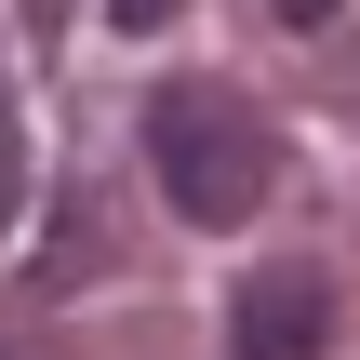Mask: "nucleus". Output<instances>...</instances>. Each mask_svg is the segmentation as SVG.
Wrapping results in <instances>:
<instances>
[{"label": "nucleus", "mask_w": 360, "mask_h": 360, "mask_svg": "<svg viewBox=\"0 0 360 360\" xmlns=\"http://www.w3.org/2000/svg\"><path fill=\"white\" fill-rule=\"evenodd\" d=\"M147 160H160V200L187 227H240L267 187H281V134L227 94V80H160L147 94Z\"/></svg>", "instance_id": "nucleus-1"}, {"label": "nucleus", "mask_w": 360, "mask_h": 360, "mask_svg": "<svg viewBox=\"0 0 360 360\" xmlns=\"http://www.w3.org/2000/svg\"><path fill=\"white\" fill-rule=\"evenodd\" d=\"M227 347L240 360H321L334 347V281L321 267H254L240 307H227Z\"/></svg>", "instance_id": "nucleus-2"}, {"label": "nucleus", "mask_w": 360, "mask_h": 360, "mask_svg": "<svg viewBox=\"0 0 360 360\" xmlns=\"http://www.w3.org/2000/svg\"><path fill=\"white\" fill-rule=\"evenodd\" d=\"M13 187H27V134H13V107H0V227H13Z\"/></svg>", "instance_id": "nucleus-3"}, {"label": "nucleus", "mask_w": 360, "mask_h": 360, "mask_svg": "<svg viewBox=\"0 0 360 360\" xmlns=\"http://www.w3.org/2000/svg\"><path fill=\"white\" fill-rule=\"evenodd\" d=\"M267 13H281V27H321V13H334V0H267Z\"/></svg>", "instance_id": "nucleus-4"}, {"label": "nucleus", "mask_w": 360, "mask_h": 360, "mask_svg": "<svg viewBox=\"0 0 360 360\" xmlns=\"http://www.w3.org/2000/svg\"><path fill=\"white\" fill-rule=\"evenodd\" d=\"M120 13H134V27H160V13H174V0H120Z\"/></svg>", "instance_id": "nucleus-5"}, {"label": "nucleus", "mask_w": 360, "mask_h": 360, "mask_svg": "<svg viewBox=\"0 0 360 360\" xmlns=\"http://www.w3.org/2000/svg\"><path fill=\"white\" fill-rule=\"evenodd\" d=\"M0 360H13V347H0Z\"/></svg>", "instance_id": "nucleus-6"}]
</instances>
